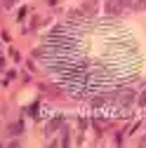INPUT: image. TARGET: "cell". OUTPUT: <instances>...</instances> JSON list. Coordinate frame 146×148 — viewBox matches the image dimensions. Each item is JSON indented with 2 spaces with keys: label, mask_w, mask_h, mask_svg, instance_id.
<instances>
[{
  "label": "cell",
  "mask_w": 146,
  "mask_h": 148,
  "mask_svg": "<svg viewBox=\"0 0 146 148\" xmlns=\"http://www.w3.org/2000/svg\"><path fill=\"white\" fill-rule=\"evenodd\" d=\"M21 132H24V122H12L7 127V134H12V136H19Z\"/></svg>",
  "instance_id": "cell-1"
},
{
  "label": "cell",
  "mask_w": 146,
  "mask_h": 148,
  "mask_svg": "<svg viewBox=\"0 0 146 148\" xmlns=\"http://www.w3.org/2000/svg\"><path fill=\"white\" fill-rule=\"evenodd\" d=\"M61 122H64V118H61V115H54V118L50 120V125H47V134H52L57 127H61Z\"/></svg>",
  "instance_id": "cell-2"
},
{
  "label": "cell",
  "mask_w": 146,
  "mask_h": 148,
  "mask_svg": "<svg viewBox=\"0 0 146 148\" xmlns=\"http://www.w3.org/2000/svg\"><path fill=\"white\" fill-rule=\"evenodd\" d=\"M123 106H130L132 101H134V92H123V94H120V99H118Z\"/></svg>",
  "instance_id": "cell-3"
},
{
  "label": "cell",
  "mask_w": 146,
  "mask_h": 148,
  "mask_svg": "<svg viewBox=\"0 0 146 148\" xmlns=\"http://www.w3.org/2000/svg\"><path fill=\"white\" fill-rule=\"evenodd\" d=\"M120 10H123V5L118 3V0H111V3L106 5V12H108V14H118Z\"/></svg>",
  "instance_id": "cell-4"
},
{
  "label": "cell",
  "mask_w": 146,
  "mask_h": 148,
  "mask_svg": "<svg viewBox=\"0 0 146 148\" xmlns=\"http://www.w3.org/2000/svg\"><path fill=\"white\" fill-rule=\"evenodd\" d=\"M97 10V0H87L85 3V12H94Z\"/></svg>",
  "instance_id": "cell-5"
},
{
  "label": "cell",
  "mask_w": 146,
  "mask_h": 148,
  "mask_svg": "<svg viewBox=\"0 0 146 148\" xmlns=\"http://www.w3.org/2000/svg\"><path fill=\"white\" fill-rule=\"evenodd\" d=\"M12 5H14V0H3V7H5V10H10Z\"/></svg>",
  "instance_id": "cell-6"
},
{
  "label": "cell",
  "mask_w": 146,
  "mask_h": 148,
  "mask_svg": "<svg viewBox=\"0 0 146 148\" xmlns=\"http://www.w3.org/2000/svg\"><path fill=\"white\" fill-rule=\"evenodd\" d=\"M139 103H141V106H146V89H144V94L139 97Z\"/></svg>",
  "instance_id": "cell-7"
},
{
  "label": "cell",
  "mask_w": 146,
  "mask_h": 148,
  "mask_svg": "<svg viewBox=\"0 0 146 148\" xmlns=\"http://www.w3.org/2000/svg\"><path fill=\"white\" fill-rule=\"evenodd\" d=\"M139 7H146V0H139Z\"/></svg>",
  "instance_id": "cell-8"
}]
</instances>
